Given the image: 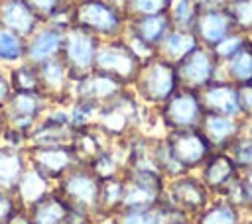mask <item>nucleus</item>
Returning <instances> with one entry per match:
<instances>
[{"instance_id": "nucleus-14", "label": "nucleus", "mask_w": 252, "mask_h": 224, "mask_svg": "<svg viewBox=\"0 0 252 224\" xmlns=\"http://www.w3.org/2000/svg\"><path fill=\"white\" fill-rule=\"evenodd\" d=\"M39 73V86L45 98L51 104H63L67 106L73 100L71 88H73V77L61 57H55L51 61H45L37 65Z\"/></svg>"}, {"instance_id": "nucleus-40", "label": "nucleus", "mask_w": 252, "mask_h": 224, "mask_svg": "<svg viewBox=\"0 0 252 224\" xmlns=\"http://www.w3.org/2000/svg\"><path fill=\"white\" fill-rule=\"evenodd\" d=\"M163 224H195V220H193L191 216H185V214H181V212H175V214L169 216Z\"/></svg>"}, {"instance_id": "nucleus-34", "label": "nucleus", "mask_w": 252, "mask_h": 224, "mask_svg": "<svg viewBox=\"0 0 252 224\" xmlns=\"http://www.w3.org/2000/svg\"><path fill=\"white\" fill-rule=\"evenodd\" d=\"M75 0H28V4L33 8V12L41 18V22L53 20L57 14L69 10Z\"/></svg>"}, {"instance_id": "nucleus-39", "label": "nucleus", "mask_w": 252, "mask_h": 224, "mask_svg": "<svg viewBox=\"0 0 252 224\" xmlns=\"http://www.w3.org/2000/svg\"><path fill=\"white\" fill-rule=\"evenodd\" d=\"M240 100H242L244 118L246 116H252V83L240 84Z\"/></svg>"}, {"instance_id": "nucleus-10", "label": "nucleus", "mask_w": 252, "mask_h": 224, "mask_svg": "<svg viewBox=\"0 0 252 224\" xmlns=\"http://www.w3.org/2000/svg\"><path fill=\"white\" fill-rule=\"evenodd\" d=\"M98 45H100V39L94 33L79 26H71L69 29H65L61 59L65 61L73 81L94 71V59H96Z\"/></svg>"}, {"instance_id": "nucleus-28", "label": "nucleus", "mask_w": 252, "mask_h": 224, "mask_svg": "<svg viewBox=\"0 0 252 224\" xmlns=\"http://www.w3.org/2000/svg\"><path fill=\"white\" fill-rule=\"evenodd\" d=\"M26 37L0 24V65L10 69L26 61Z\"/></svg>"}, {"instance_id": "nucleus-25", "label": "nucleus", "mask_w": 252, "mask_h": 224, "mask_svg": "<svg viewBox=\"0 0 252 224\" xmlns=\"http://www.w3.org/2000/svg\"><path fill=\"white\" fill-rule=\"evenodd\" d=\"M199 43L197 35L193 29H181V28H171L169 33L163 37V41L158 47V55L163 57L165 61L177 65L181 59H185Z\"/></svg>"}, {"instance_id": "nucleus-7", "label": "nucleus", "mask_w": 252, "mask_h": 224, "mask_svg": "<svg viewBox=\"0 0 252 224\" xmlns=\"http://www.w3.org/2000/svg\"><path fill=\"white\" fill-rule=\"evenodd\" d=\"M163 140L173 161L183 173H197L201 165L207 161V157L215 151L207 136L201 132V128L165 132Z\"/></svg>"}, {"instance_id": "nucleus-20", "label": "nucleus", "mask_w": 252, "mask_h": 224, "mask_svg": "<svg viewBox=\"0 0 252 224\" xmlns=\"http://www.w3.org/2000/svg\"><path fill=\"white\" fill-rule=\"evenodd\" d=\"M171 28L173 26H171V20L167 14L134 16V18H128L124 35H130V37L146 43L148 47H152L158 53L159 43L163 41V37L169 33Z\"/></svg>"}, {"instance_id": "nucleus-23", "label": "nucleus", "mask_w": 252, "mask_h": 224, "mask_svg": "<svg viewBox=\"0 0 252 224\" xmlns=\"http://www.w3.org/2000/svg\"><path fill=\"white\" fill-rule=\"evenodd\" d=\"M28 165L26 147L0 143V189L14 191Z\"/></svg>"}, {"instance_id": "nucleus-12", "label": "nucleus", "mask_w": 252, "mask_h": 224, "mask_svg": "<svg viewBox=\"0 0 252 224\" xmlns=\"http://www.w3.org/2000/svg\"><path fill=\"white\" fill-rule=\"evenodd\" d=\"M28 163L43 173L47 179L57 183L67 171L81 165V159L73 147V143L61 145H28L26 147Z\"/></svg>"}, {"instance_id": "nucleus-4", "label": "nucleus", "mask_w": 252, "mask_h": 224, "mask_svg": "<svg viewBox=\"0 0 252 224\" xmlns=\"http://www.w3.org/2000/svg\"><path fill=\"white\" fill-rule=\"evenodd\" d=\"M100 185L102 181L89 169V165L81 163L67 171L57 183L55 191L79 212L89 216L98 214L100 206Z\"/></svg>"}, {"instance_id": "nucleus-32", "label": "nucleus", "mask_w": 252, "mask_h": 224, "mask_svg": "<svg viewBox=\"0 0 252 224\" xmlns=\"http://www.w3.org/2000/svg\"><path fill=\"white\" fill-rule=\"evenodd\" d=\"M228 14L238 31L252 35V0H230L226 4Z\"/></svg>"}, {"instance_id": "nucleus-16", "label": "nucleus", "mask_w": 252, "mask_h": 224, "mask_svg": "<svg viewBox=\"0 0 252 224\" xmlns=\"http://www.w3.org/2000/svg\"><path fill=\"white\" fill-rule=\"evenodd\" d=\"M65 41V29L43 22L26 41V61L32 65H41L55 57H61Z\"/></svg>"}, {"instance_id": "nucleus-2", "label": "nucleus", "mask_w": 252, "mask_h": 224, "mask_svg": "<svg viewBox=\"0 0 252 224\" xmlns=\"http://www.w3.org/2000/svg\"><path fill=\"white\" fill-rule=\"evenodd\" d=\"M148 106H144L134 90L128 86L118 96L100 106L94 126L108 140H124L138 132L142 124V112Z\"/></svg>"}, {"instance_id": "nucleus-30", "label": "nucleus", "mask_w": 252, "mask_h": 224, "mask_svg": "<svg viewBox=\"0 0 252 224\" xmlns=\"http://www.w3.org/2000/svg\"><path fill=\"white\" fill-rule=\"evenodd\" d=\"M10 83H12V88H14V90L41 92L37 65H32V63H28V61H22V63L10 67ZM41 94H43V92H41Z\"/></svg>"}, {"instance_id": "nucleus-5", "label": "nucleus", "mask_w": 252, "mask_h": 224, "mask_svg": "<svg viewBox=\"0 0 252 224\" xmlns=\"http://www.w3.org/2000/svg\"><path fill=\"white\" fill-rule=\"evenodd\" d=\"M142 63L144 61L134 53V49L124 37L100 39L94 59V71L110 75L124 86H132Z\"/></svg>"}, {"instance_id": "nucleus-1", "label": "nucleus", "mask_w": 252, "mask_h": 224, "mask_svg": "<svg viewBox=\"0 0 252 224\" xmlns=\"http://www.w3.org/2000/svg\"><path fill=\"white\" fill-rule=\"evenodd\" d=\"M130 88L142 100L144 106H148L150 110H156L181 88L177 67L165 61L163 57L154 55L142 63Z\"/></svg>"}, {"instance_id": "nucleus-19", "label": "nucleus", "mask_w": 252, "mask_h": 224, "mask_svg": "<svg viewBox=\"0 0 252 224\" xmlns=\"http://www.w3.org/2000/svg\"><path fill=\"white\" fill-rule=\"evenodd\" d=\"M124 88H128V86H124L122 83H118L110 75L91 71L89 75L73 81L71 94H73V98H87V100H93V102L102 106L104 102L118 96Z\"/></svg>"}, {"instance_id": "nucleus-43", "label": "nucleus", "mask_w": 252, "mask_h": 224, "mask_svg": "<svg viewBox=\"0 0 252 224\" xmlns=\"http://www.w3.org/2000/svg\"><path fill=\"white\" fill-rule=\"evenodd\" d=\"M250 118H252V116H250Z\"/></svg>"}, {"instance_id": "nucleus-35", "label": "nucleus", "mask_w": 252, "mask_h": 224, "mask_svg": "<svg viewBox=\"0 0 252 224\" xmlns=\"http://www.w3.org/2000/svg\"><path fill=\"white\" fill-rule=\"evenodd\" d=\"M20 212H24V208L20 206L14 191L0 189V224H12Z\"/></svg>"}, {"instance_id": "nucleus-21", "label": "nucleus", "mask_w": 252, "mask_h": 224, "mask_svg": "<svg viewBox=\"0 0 252 224\" xmlns=\"http://www.w3.org/2000/svg\"><path fill=\"white\" fill-rule=\"evenodd\" d=\"M0 24L28 39L43 22L28 4V0H2Z\"/></svg>"}, {"instance_id": "nucleus-31", "label": "nucleus", "mask_w": 252, "mask_h": 224, "mask_svg": "<svg viewBox=\"0 0 252 224\" xmlns=\"http://www.w3.org/2000/svg\"><path fill=\"white\" fill-rule=\"evenodd\" d=\"M252 39V35H246V33H242V31H232V33H228L226 37H222L217 45H213L211 47V51L215 53V57L220 61V65L224 63V61H228L232 55H236L248 41Z\"/></svg>"}, {"instance_id": "nucleus-24", "label": "nucleus", "mask_w": 252, "mask_h": 224, "mask_svg": "<svg viewBox=\"0 0 252 224\" xmlns=\"http://www.w3.org/2000/svg\"><path fill=\"white\" fill-rule=\"evenodd\" d=\"M175 210L165 198H161L158 204L152 206H140V208H120L112 214L114 224H163L169 216H173Z\"/></svg>"}, {"instance_id": "nucleus-8", "label": "nucleus", "mask_w": 252, "mask_h": 224, "mask_svg": "<svg viewBox=\"0 0 252 224\" xmlns=\"http://www.w3.org/2000/svg\"><path fill=\"white\" fill-rule=\"evenodd\" d=\"M51 102L41 92L32 90H12L8 102L2 106V114L6 118V128H12L24 134L30 141V134L41 116L47 112Z\"/></svg>"}, {"instance_id": "nucleus-3", "label": "nucleus", "mask_w": 252, "mask_h": 224, "mask_svg": "<svg viewBox=\"0 0 252 224\" xmlns=\"http://www.w3.org/2000/svg\"><path fill=\"white\" fill-rule=\"evenodd\" d=\"M128 16L110 0H75L73 26H79L98 39L122 37L126 31Z\"/></svg>"}, {"instance_id": "nucleus-36", "label": "nucleus", "mask_w": 252, "mask_h": 224, "mask_svg": "<svg viewBox=\"0 0 252 224\" xmlns=\"http://www.w3.org/2000/svg\"><path fill=\"white\" fill-rule=\"evenodd\" d=\"M240 169H252V140L240 138L228 151Z\"/></svg>"}, {"instance_id": "nucleus-15", "label": "nucleus", "mask_w": 252, "mask_h": 224, "mask_svg": "<svg viewBox=\"0 0 252 224\" xmlns=\"http://www.w3.org/2000/svg\"><path fill=\"white\" fill-rule=\"evenodd\" d=\"M201 100L207 112L226 114L234 118H244L242 100H240V86L230 83L228 79H217L201 92Z\"/></svg>"}, {"instance_id": "nucleus-27", "label": "nucleus", "mask_w": 252, "mask_h": 224, "mask_svg": "<svg viewBox=\"0 0 252 224\" xmlns=\"http://www.w3.org/2000/svg\"><path fill=\"white\" fill-rule=\"evenodd\" d=\"M222 79H228L234 84L252 83V39L228 61L222 63Z\"/></svg>"}, {"instance_id": "nucleus-6", "label": "nucleus", "mask_w": 252, "mask_h": 224, "mask_svg": "<svg viewBox=\"0 0 252 224\" xmlns=\"http://www.w3.org/2000/svg\"><path fill=\"white\" fill-rule=\"evenodd\" d=\"M158 122L165 132H175V130H191L199 128L201 120L205 116V106L201 100V94L197 90L181 86L167 102H163L159 108H156Z\"/></svg>"}, {"instance_id": "nucleus-22", "label": "nucleus", "mask_w": 252, "mask_h": 224, "mask_svg": "<svg viewBox=\"0 0 252 224\" xmlns=\"http://www.w3.org/2000/svg\"><path fill=\"white\" fill-rule=\"evenodd\" d=\"M55 189V183L51 179H47L43 173H39L35 167L28 165V169L24 171L22 179L18 181L14 195L20 202V206L24 210L32 208L35 202H39L43 196H47L51 191Z\"/></svg>"}, {"instance_id": "nucleus-29", "label": "nucleus", "mask_w": 252, "mask_h": 224, "mask_svg": "<svg viewBox=\"0 0 252 224\" xmlns=\"http://www.w3.org/2000/svg\"><path fill=\"white\" fill-rule=\"evenodd\" d=\"M201 8H203L201 0H171L169 10H167L171 26L181 28V29H193Z\"/></svg>"}, {"instance_id": "nucleus-13", "label": "nucleus", "mask_w": 252, "mask_h": 224, "mask_svg": "<svg viewBox=\"0 0 252 224\" xmlns=\"http://www.w3.org/2000/svg\"><path fill=\"white\" fill-rule=\"evenodd\" d=\"M197 175L213 193V196H222L224 191L240 177V167L228 151H213Z\"/></svg>"}, {"instance_id": "nucleus-42", "label": "nucleus", "mask_w": 252, "mask_h": 224, "mask_svg": "<svg viewBox=\"0 0 252 224\" xmlns=\"http://www.w3.org/2000/svg\"><path fill=\"white\" fill-rule=\"evenodd\" d=\"M0 12H2V0H0Z\"/></svg>"}, {"instance_id": "nucleus-38", "label": "nucleus", "mask_w": 252, "mask_h": 224, "mask_svg": "<svg viewBox=\"0 0 252 224\" xmlns=\"http://www.w3.org/2000/svg\"><path fill=\"white\" fill-rule=\"evenodd\" d=\"M12 83H10V69L0 65V108L8 102L10 94H12Z\"/></svg>"}, {"instance_id": "nucleus-11", "label": "nucleus", "mask_w": 252, "mask_h": 224, "mask_svg": "<svg viewBox=\"0 0 252 224\" xmlns=\"http://www.w3.org/2000/svg\"><path fill=\"white\" fill-rule=\"evenodd\" d=\"M177 77L181 86L201 92L205 86H209L213 81L220 79L222 65L211 51V47L197 45L185 59H181L177 65Z\"/></svg>"}, {"instance_id": "nucleus-37", "label": "nucleus", "mask_w": 252, "mask_h": 224, "mask_svg": "<svg viewBox=\"0 0 252 224\" xmlns=\"http://www.w3.org/2000/svg\"><path fill=\"white\" fill-rule=\"evenodd\" d=\"M240 187L244 191L246 212H252V169H240Z\"/></svg>"}, {"instance_id": "nucleus-33", "label": "nucleus", "mask_w": 252, "mask_h": 224, "mask_svg": "<svg viewBox=\"0 0 252 224\" xmlns=\"http://www.w3.org/2000/svg\"><path fill=\"white\" fill-rule=\"evenodd\" d=\"M171 0H126V16H152V14H167Z\"/></svg>"}, {"instance_id": "nucleus-17", "label": "nucleus", "mask_w": 252, "mask_h": 224, "mask_svg": "<svg viewBox=\"0 0 252 224\" xmlns=\"http://www.w3.org/2000/svg\"><path fill=\"white\" fill-rule=\"evenodd\" d=\"M193 31L199 39L201 45L205 47H213L217 45L222 37H226L228 33L236 31V26L232 22V16L228 14L226 8H219V6H203Z\"/></svg>"}, {"instance_id": "nucleus-9", "label": "nucleus", "mask_w": 252, "mask_h": 224, "mask_svg": "<svg viewBox=\"0 0 252 224\" xmlns=\"http://www.w3.org/2000/svg\"><path fill=\"white\" fill-rule=\"evenodd\" d=\"M163 198L181 214L195 218L213 198V193L205 187L197 173H183L167 179Z\"/></svg>"}, {"instance_id": "nucleus-18", "label": "nucleus", "mask_w": 252, "mask_h": 224, "mask_svg": "<svg viewBox=\"0 0 252 224\" xmlns=\"http://www.w3.org/2000/svg\"><path fill=\"white\" fill-rule=\"evenodd\" d=\"M242 120L226 114L217 112H205L201 120V132L207 136L215 151H230V147L240 140L242 136Z\"/></svg>"}, {"instance_id": "nucleus-41", "label": "nucleus", "mask_w": 252, "mask_h": 224, "mask_svg": "<svg viewBox=\"0 0 252 224\" xmlns=\"http://www.w3.org/2000/svg\"><path fill=\"white\" fill-rule=\"evenodd\" d=\"M4 130H6V118L2 114V108H0V143H2V136H4Z\"/></svg>"}, {"instance_id": "nucleus-26", "label": "nucleus", "mask_w": 252, "mask_h": 224, "mask_svg": "<svg viewBox=\"0 0 252 224\" xmlns=\"http://www.w3.org/2000/svg\"><path fill=\"white\" fill-rule=\"evenodd\" d=\"M244 210L222 196H213L211 202L193 218L195 224H244Z\"/></svg>"}]
</instances>
